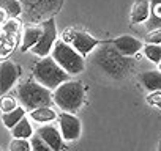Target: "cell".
<instances>
[{
  "label": "cell",
  "mask_w": 161,
  "mask_h": 151,
  "mask_svg": "<svg viewBox=\"0 0 161 151\" xmlns=\"http://www.w3.org/2000/svg\"><path fill=\"white\" fill-rule=\"evenodd\" d=\"M36 135L52 149V151H60L63 148V138H62V134L60 131L55 128V126H51V124H44L41 128H38L36 131Z\"/></svg>",
  "instance_id": "cell-12"
},
{
  "label": "cell",
  "mask_w": 161,
  "mask_h": 151,
  "mask_svg": "<svg viewBox=\"0 0 161 151\" xmlns=\"http://www.w3.org/2000/svg\"><path fill=\"white\" fill-rule=\"evenodd\" d=\"M16 96L21 102V107L24 110H33L38 107H49L52 104V93L36 81H27L22 82L18 90Z\"/></svg>",
  "instance_id": "cell-3"
},
{
  "label": "cell",
  "mask_w": 161,
  "mask_h": 151,
  "mask_svg": "<svg viewBox=\"0 0 161 151\" xmlns=\"http://www.w3.org/2000/svg\"><path fill=\"white\" fill-rule=\"evenodd\" d=\"M41 32H43L41 24H40V25H27V27L24 29V33H22L21 52H27L29 49H32V47L38 43V39H40V36H41Z\"/></svg>",
  "instance_id": "cell-14"
},
{
  "label": "cell",
  "mask_w": 161,
  "mask_h": 151,
  "mask_svg": "<svg viewBox=\"0 0 161 151\" xmlns=\"http://www.w3.org/2000/svg\"><path fill=\"white\" fill-rule=\"evenodd\" d=\"M33 77L38 84L46 87L47 90H55L60 84L66 82L69 76L54 61L52 57L46 55L43 57L32 69Z\"/></svg>",
  "instance_id": "cell-4"
},
{
  "label": "cell",
  "mask_w": 161,
  "mask_h": 151,
  "mask_svg": "<svg viewBox=\"0 0 161 151\" xmlns=\"http://www.w3.org/2000/svg\"><path fill=\"white\" fill-rule=\"evenodd\" d=\"M63 0H19L24 13V19L29 22L46 21V16L54 18V13L60 10Z\"/></svg>",
  "instance_id": "cell-6"
},
{
  "label": "cell",
  "mask_w": 161,
  "mask_h": 151,
  "mask_svg": "<svg viewBox=\"0 0 161 151\" xmlns=\"http://www.w3.org/2000/svg\"><path fill=\"white\" fill-rule=\"evenodd\" d=\"M22 117H25V110H24L21 106H18L16 109H13V110L3 113V115H2V121H3V124H5L8 129H11Z\"/></svg>",
  "instance_id": "cell-20"
},
{
  "label": "cell",
  "mask_w": 161,
  "mask_h": 151,
  "mask_svg": "<svg viewBox=\"0 0 161 151\" xmlns=\"http://www.w3.org/2000/svg\"><path fill=\"white\" fill-rule=\"evenodd\" d=\"M52 102L63 112L76 113L86 102V90L80 82L66 81L60 84L52 93Z\"/></svg>",
  "instance_id": "cell-2"
},
{
  "label": "cell",
  "mask_w": 161,
  "mask_h": 151,
  "mask_svg": "<svg viewBox=\"0 0 161 151\" xmlns=\"http://www.w3.org/2000/svg\"><path fill=\"white\" fill-rule=\"evenodd\" d=\"M22 25L18 19H8L0 25V58L10 57L19 44Z\"/></svg>",
  "instance_id": "cell-7"
},
{
  "label": "cell",
  "mask_w": 161,
  "mask_h": 151,
  "mask_svg": "<svg viewBox=\"0 0 161 151\" xmlns=\"http://www.w3.org/2000/svg\"><path fill=\"white\" fill-rule=\"evenodd\" d=\"M11 134H13V137H16V138H30V137L33 135V129H32L30 121H29L25 117H22V118L11 128Z\"/></svg>",
  "instance_id": "cell-18"
},
{
  "label": "cell",
  "mask_w": 161,
  "mask_h": 151,
  "mask_svg": "<svg viewBox=\"0 0 161 151\" xmlns=\"http://www.w3.org/2000/svg\"><path fill=\"white\" fill-rule=\"evenodd\" d=\"M30 118L33 120V121H36V123H51V121H54L55 118H57V115H55V112L51 109V107H38V109H33V110H30Z\"/></svg>",
  "instance_id": "cell-19"
},
{
  "label": "cell",
  "mask_w": 161,
  "mask_h": 151,
  "mask_svg": "<svg viewBox=\"0 0 161 151\" xmlns=\"http://www.w3.org/2000/svg\"><path fill=\"white\" fill-rule=\"evenodd\" d=\"M150 19H147V29L155 30L161 27V0H150Z\"/></svg>",
  "instance_id": "cell-17"
},
{
  "label": "cell",
  "mask_w": 161,
  "mask_h": 151,
  "mask_svg": "<svg viewBox=\"0 0 161 151\" xmlns=\"http://www.w3.org/2000/svg\"><path fill=\"white\" fill-rule=\"evenodd\" d=\"M62 41H65L66 44H69L77 54H80L82 57L89 55L90 52H93V49L100 44L98 39H95L93 36H90L86 32H79V30H65Z\"/></svg>",
  "instance_id": "cell-8"
},
{
  "label": "cell",
  "mask_w": 161,
  "mask_h": 151,
  "mask_svg": "<svg viewBox=\"0 0 161 151\" xmlns=\"http://www.w3.org/2000/svg\"><path fill=\"white\" fill-rule=\"evenodd\" d=\"M21 74H22V69L14 61L3 60L0 63V96L7 95L16 85Z\"/></svg>",
  "instance_id": "cell-10"
},
{
  "label": "cell",
  "mask_w": 161,
  "mask_h": 151,
  "mask_svg": "<svg viewBox=\"0 0 161 151\" xmlns=\"http://www.w3.org/2000/svg\"><path fill=\"white\" fill-rule=\"evenodd\" d=\"M51 57L54 58V61L68 74V76H76L80 74L86 69V61L84 57L77 54L69 44H66L65 41L58 39L54 43L52 50H51Z\"/></svg>",
  "instance_id": "cell-5"
},
{
  "label": "cell",
  "mask_w": 161,
  "mask_h": 151,
  "mask_svg": "<svg viewBox=\"0 0 161 151\" xmlns=\"http://www.w3.org/2000/svg\"><path fill=\"white\" fill-rule=\"evenodd\" d=\"M29 140H30L32 151H52V149H51V148H49V146H47V145H46V143H44V142H43L36 134H35V135H32Z\"/></svg>",
  "instance_id": "cell-25"
},
{
  "label": "cell",
  "mask_w": 161,
  "mask_h": 151,
  "mask_svg": "<svg viewBox=\"0 0 161 151\" xmlns=\"http://www.w3.org/2000/svg\"><path fill=\"white\" fill-rule=\"evenodd\" d=\"M16 107H18V102H16V99L13 96H10V95H2L0 96V110H2L3 113H7V112H10V110H13Z\"/></svg>",
  "instance_id": "cell-24"
},
{
  "label": "cell",
  "mask_w": 161,
  "mask_h": 151,
  "mask_svg": "<svg viewBox=\"0 0 161 151\" xmlns=\"http://www.w3.org/2000/svg\"><path fill=\"white\" fill-rule=\"evenodd\" d=\"M150 13V0H136L131 8V22L141 24L148 19Z\"/></svg>",
  "instance_id": "cell-15"
},
{
  "label": "cell",
  "mask_w": 161,
  "mask_h": 151,
  "mask_svg": "<svg viewBox=\"0 0 161 151\" xmlns=\"http://www.w3.org/2000/svg\"><path fill=\"white\" fill-rule=\"evenodd\" d=\"M58 126H60V134L62 138L66 142H73L77 140L80 137V131H82V126H80V121L77 117H74L73 113L63 112L58 115Z\"/></svg>",
  "instance_id": "cell-11"
},
{
  "label": "cell",
  "mask_w": 161,
  "mask_h": 151,
  "mask_svg": "<svg viewBox=\"0 0 161 151\" xmlns=\"http://www.w3.org/2000/svg\"><path fill=\"white\" fill-rule=\"evenodd\" d=\"M112 46L117 49V52H120L122 55H125V57H133V55H136L141 49H142V43L137 39V38H134V36H131V35H122V36H119V38H115L114 41H112Z\"/></svg>",
  "instance_id": "cell-13"
},
{
  "label": "cell",
  "mask_w": 161,
  "mask_h": 151,
  "mask_svg": "<svg viewBox=\"0 0 161 151\" xmlns=\"http://www.w3.org/2000/svg\"><path fill=\"white\" fill-rule=\"evenodd\" d=\"M141 50H144V55L150 61H153L156 65L161 61V46L159 44H147V46H142Z\"/></svg>",
  "instance_id": "cell-22"
},
{
  "label": "cell",
  "mask_w": 161,
  "mask_h": 151,
  "mask_svg": "<svg viewBox=\"0 0 161 151\" xmlns=\"http://www.w3.org/2000/svg\"><path fill=\"white\" fill-rule=\"evenodd\" d=\"M0 7L8 13L10 19H16L21 14V11H22L19 0H0Z\"/></svg>",
  "instance_id": "cell-21"
},
{
  "label": "cell",
  "mask_w": 161,
  "mask_h": 151,
  "mask_svg": "<svg viewBox=\"0 0 161 151\" xmlns=\"http://www.w3.org/2000/svg\"><path fill=\"white\" fill-rule=\"evenodd\" d=\"M145 41H147V44H161V30L159 29L152 30L145 36Z\"/></svg>",
  "instance_id": "cell-26"
},
{
  "label": "cell",
  "mask_w": 161,
  "mask_h": 151,
  "mask_svg": "<svg viewBox=\"0 0 161 151\" xmlns=\"http://www.w3.org/2000/svg\"><path fill=\"white\" fill-rule=\"evenodd\" d=\"M41 36L38 39V43L32 47V52L38 57H46L51 54L52 50V46L54 43L57 41V27H55V19L54 18H49L46 21L41 22Z\"/></svg>",
  "instance_id": "cell-9"
},
{
  "label": "cell",
  "mask_w": 161,
  "mask_h": 151,
  "mask_svg": "<svg viewBox=\"0 0 161 151\" xmlns=\"http://www.w3.org/2000/svg\"><path fill=\"white\" fill-rule=\"evenodd\" d=\"M141 84L148 91H156L161 88V72L159 71H147L141 74Z\"/></svg>",
  "instance_id": "cell-16"
},
{
  "label": "cell",
  "mask_w": 161,
  "mask_h": 151,
  "mask_svg": "<svg viewBox=\"0 0 161 151\" xmlns=\"http://www.w3.org/2000/svg\"><path fill=\"white\" fill-rule=\"evenodd\" d=\"M10 18H8V13L2 8V7H0V25H2V24H5L7 21H8Z\"/></svg>",
  "instance_id": "cell-28"
},
{
  "label": "cell",
  "mask_w": 161,
  "mask_h": 151,
  "mask_svg": "<svg viewBox=\"0 0 161 151\" xmlns=\"http://www.w3.org/2000/svg\"><path fill=\"white\" fill-rule=\"evenodd\" d=\"M10 151H32L29 138H16V137H13V140L10 142Z\"/></svg>",
  "instance_id": "cell-23"
},
{
  "label": "cell",
  "mask_w": 161,
  "mask_h": 151,
  "mask_svg": "<svg viewBox=\"0 0 161 151\" xmlns=\"http://www.w3.org/2000/svg\"><path fill=\"white\" fill-rule=\"evenodd\" d=\"M100 47L93 52V63L112 79H125L133 69L131 57H125L112 46V43L104 41L98 44Z\"/></svg>",
  "instance_id": "cell-1"
},
{
  "label": "cell",
  "mask_w": 161,
  "mask_h": 151,
  "mask_svg": "<svg viewBox=\"0 0 161 151\" xmlns=\"http://www.w3.org/2000/svg\"><path fill=\"white\" fill-rule=\"evenodd\" d=\"M159 101H161V91L156 90V91H152L148 96H147V102L150 106H155V107H159Z\"/></svg>",
  "instance_id": "cell-27"
}]
</instances>
